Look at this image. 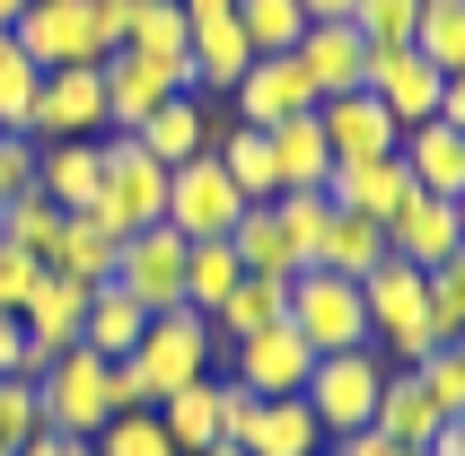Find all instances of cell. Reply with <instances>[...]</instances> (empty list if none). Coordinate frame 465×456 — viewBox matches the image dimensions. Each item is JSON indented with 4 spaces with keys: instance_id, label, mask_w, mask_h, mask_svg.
Returning a JSON list of instances; mask_svg holds the SVG:
<instances>
[{
    "instance_id": "1",
    "label": "cell",
    "mask_w": 465,
    "mask_h": 456,
    "mask_svg": "<svg viewBox=\"0 0 465 456\" xmlns=\"http://www.w3.org/2000/svg\"><path fill=\"white\" fill-rule=\"evenodd\" d=\"M211 360H220V333H211V316H193V307H158L150 325H141V342H132V386H141V404H158V395H176V386L211 378Z\"/></svg>"
},
{
    "instance_id": "2",
    "label": "cell",
    "mask_w": 465,
    "mask_h": 456,
    "mask_svg": "<svg viewBox=\"0 0 465 456\" xmlns=\"http://www.w3.org/2000/svg\"><path fill=\"white\" fill-rule=\"evenodd\" d=\"M361 307H369V342H378L395 369H413V360L440 342V325H430V273L395 263V254L361 281Z\"/></svg>"
},
{
    "instance_id": "3",
    "label": "cell",
    "mask_w": 465,
    "mask_h": 456,
    "mask_svg": "<svg viewBox=\"0 0 465 456\" xmlns=\"http://www.w3.org/2000/svg\"><path fill=\"white\" fill-rule=\"evenodd\" d=\"M387 369L395 360L378 352V342H361V352H325L308 369V412H316V431L325 439H351V431H369L378 421V395H387Z\"/></svg>"
},
{
    "instance_id": "4",
    "label": "cell",
    "mask_w": 465,
    "mask_h": 456,
    "mask_svg": "<svg viewBox=\"0 0 465 456\" xmlns=\"http://www.w3.org/2000/svg\"><path fill=\"white\" fill-rule=\"evenodd\" d=\"M35 412H45V439H97L105 421H114V360L71 342V352L35 378Z\"/></svg>"
},
{
    "instance_id": "5",
    "label": "cell",
    "mask_w": 465,
    "mask_h": 456,
    "mask_svg": "<svg viewBox=\"0 0 465 456\" xmlns=\"http://www.w3.org/2000/svg\"><path fill=\"white\" fill-rule=\"evenodd\" d=\"M299 342H308L316 360L325 352H361L369 342V307H361V281L325 273V263H308V273H290V316H282Z\"/></svg>"
},
{
    "instance_id": "6",
    "label": "cell",
    "mask_w": 465,
    "mask_h": 456,
    "mask_svg": "<svg viewBox=\"0 0 465 456\" xmlns=\"http://www.w3.org/2000/svg\"><path fill=\"white\" fill-rule=\"evenodd\" d=\"M97 150H105V184H97V203H88V211H97L114 237H132V228H158V220H167V167H158V158L141 150L132 132H105Z\"/></svg>"
},
{
    "instance_id": "7",
    "label": "cell",
    "mask_w": 465,
    "mask_h": 456,
    "mask_svg": "<svg viewBox=\"0 0 465 456\" xmlns=\"http://www.w3.org/2000/svg\"><path fill=\"white\" fill-rule=\"evenodd\" d=\"M97 79H105V132H132V124H150L167 97H184V53H132V45H114L97 62Z\"/></svg>"
},
{
    "instance_id": "8",
    "label": "cell",
    "mask_w": 465,
    "mask_h": 456,
    "mask_svg": "<svg viewBox=\"0 0 465 456\" xmlns=\"http://www.w3.org/2000/svg\"><path fill=\"white\" fill-rule=\"evenodd\" d=\"M35 71H71V62H105V35H97V0H26L18 26Z\"/></svg>"
},
{
    "instance_id": "9",
    "label": "cell",
    "mask_w": 465,
    "mask_h": 456,
    "mask_svg": "<svg viewBox=\"0 0 465 456\" xmlns=\"http://www.w3.org/2000/svg\"><path fill=\"white\" fill-rule=\"evenodd\" d=\"M237 211H246V193L229 184V167H220L211 150L184 158V167H167V228H176L184 246H193V237H229Z\"/></svg>"
},
{
    "instance_id": "10",
    "label": "cell",
    "mask_w": 465,
    "mask_h": 456,
    "mask_svg": "<svg viewBox=\"0 0 465 456\" xmlns=\"http://www.w3.org/2000/svg\"><path fill=\"white\" fill-rule=\"evenodd\" d=\"M211 369H220V378H237L246 395H263V404H272V395H299V386H308L316 352H308L290 325H263V333H246V342H220V360H211Z\"/></svg>"
},
{
    "instance_id": "11",
    "label": "cell",
    "mask_w": 465,
    "mask_h": 456,
    "mask_svg": "<svg viewBox=\"0 0 465 456\" xmlns=\"http://www.w3.org/2000/svg\"><path fill=\"white\" fill-rule=\"evenodd\" d=\"M97 132H105V79H97V62L45 71L35 105H26V141H97Z\"/></svg>"
},
{
    "instance_id": "12",
    "label": "cell",
    "mask_w": 465,
    "mask_h": 456,
    "mask_svg": "<svg viewBox=\"0 0 465 456\" xmlns=\"http://www.w3.org/2000/svg\"><path fill=\"white\" fill-rule=\"evenodd\" d=\"M114 290H124L132 307H184V237L167 220L158 228H132L124 237V254H114Z\"/></svg>"
},
{
    "instance_id": "13",
    "label": "cell",
    "mask_w": 465,
    "mask_h": 456,
    "mask_svg": "<svg viewBox=\"0 0 465 456\" xmlns=\"http://www.w3.org/2000/svg\"><path fill=\"white\" fill-rule=\"evenodd\" d=\"M361 88L395 114V132H413V124H430V114H440L448 71H440V62H421L413 45H369V79H361Z\"/></svg>"
},
{
    "instance_id": "14",
    "label": "cell",
    "mask_w": 465,
    "mask_h": 456,
    "mask_svg": "<svg viewBox=\"0 0 465 456\" xmlns=\"http://www.w3.org/2000/svg\"><path fill=\"white\" fill-rule=\"evenodd\" d=\"M229 97H237V124H255V132L290 124V114H316V88H308V71H299V53H255Z\"/></svg>"
},
{
    "instance_id": "15",
    "label": "cell",
    "mask_w": 465,
    "mask_h": 456,
    "mask_svg": "<svg viewBox=\"0 0 465 456\" xmlns=\"http://www.w3.org/2000/svg\"><path fill=\"white\" fill-rule=\"evenodd\" d=\"M457 246H465L457 203H440V193H404V203L387 211V254H395V263H413V273H440Z\"/></svg>"
},
{
    "instance_id": "16",
    "label": "cell",
    "mask_w": 465,
    "mask_h": 456,
    "mask_svg": "<svg viewBox=\"0 0 465 456\" xmlns=\"http://www.w3.org/2000/svg\"><path fill=\"white\" fill-rule=\"evenodd\" d=\"M246 62H255V45H246V26L220 9V18H193V35H184V97H229L237 79H246Z\"/></svg>"
},
{
    "instance_id": "17",
    "label": "cell",
    "mask_w": 465,
    "mask_h": 456,
    "mask_svg": "<svg viewBox=\"0 0 465 456\" xmlns=\"http://www.w3.org/2000/svg\"><path fill=\"white\" fill-rule=\"evenodd\" d=\"M316 132H325V150H334V167L342 158H387L404 132H395V114L369 88H342V97H316Z\"/></svg>"
},
{
    "instance_id": "18",
    "label": "cell",
    "mask_w": 465,
    "mask_h": 456,
    "mask_svg": "<svg viewBox=\"0 0 465 456\" xmlns=\"http://www.w3.org/2000/svg\"><path fill=\"white\" fill-rule=\"evenodd\" d=\"M299 71H308L316 97H342V88H361L369 79V35L351 18H316L308 35H299Z\"/></svg>"
},
{
    "instance_id": "19",
    "label": "cell",
    "mask_w": 465,
    "mask_h": 456,
    "mask_svg": "<svg viewBox=\"0 0 465 456\" xmlns=\"http://www.w3.org/2000/svg\"><path fill=\"white\" fill-rule=\"evenodd\" d=\"M158 431L176 439V456H203V448H220V421H229V378L211 369V378H193V386H176V395H158Z\"/></svg>"
},
{
    "instance_id": "20",
    "label": "cell",
    "mask_w": 465,
    "mask_h": 456,
    "mask_svg": "<svg viewBox=\"0 0 465 456\" xmlns=\"http://www.w3.org/2000/svg\"><path fill=\"white\" fill-rule=\"evenodd\" d=\"M395 158H404L413 193H440V203H457V193H465V132L440 124V114L404 132V141H395Z\"/></svg>"
},
{
    "instance_id": "21",
    "label": "cell",
    "mask_w": 465,
    "mask_h": 456,
    "mask_svg": "<svg viewBox=\"0 0 465 456\" xmlns=\"http://www.w3.org/2000/svg\"><path fill=\"white\" fill-rule=\"evenodd\" d=\"M105 141V132H97ZM97 141H35V193L62 211H88L97 203V184H105V150Z\"/></svg>"
},
{
    "instance_id": "22",
    "label": "cell",
    "mask_w": 465,
    "mask_h": 456,
    "mask_svg": "<svg viewBox=\"0 0 465 456\" xmlns=\"http://www.w3.org/2000/svg\"><path fill=\"white\" fill-rule=\"evenodd\" d=\"M378 439H404V448H430V439L448 431V404L430 395V378L421 369H387V395H378V421H369Z\"/></svg>"
},
{
    "instance_id": "23",
    "label": "cell",
    "mask_w": 465,
    "mask_h": 456,
    "mask_svg": "<svg viewBox=\"0 0 465 456\" xmlns=\"http://www.w3.org/2000/svg\"><path fill=\"white\" fill-rule=\"evenodd\" d=\"M237 448H246V456H325V431H316L308 395H272V404L255 395V412H246Z\"/></svg>"
},
{
    "instance_id": "24",
    "label": "cell",
    "mask_w": 465,
    "mask_h": 456,
    "mask_svg": "<svg viewBox=\"0 0 465 456\" xmlns=\"http://www.w3.org/2000/svg\"><path fill=\"white\" fill-rule=\"evenodd\" d=\"M404 193H413V176H404V158H342L334 176H325V203L334 211H361V220H387L395 203H404Z\"/></svg>"
},
{
    "instance_id": "25",
    "label": "cell",
    "mask_w": 465,
    "mask_h": 456,
    "mask_svg": "<svg viewBox=\"0 0 465 456\" xmlns=\"http://www.w3.org/2000/svg\"><path fill=\"white\" fill-rule=\"evenodd\" d=\"M229 246H237V263H246V273H263V281L308 273V246H299V237L282 228V211H272V203H246V211H237Z\"/></svg>"
},
{
    "instance_id": "26",
    "label": "cell",
    "mask_w": 465,
    "mask_h": 456,
    "mask_svg": "<svg viewBox=\"0 0 465 456\" xmlns=\"http://www.w3.org/2000/svg\"><path fill=\"white\" fill-rule=\"evenodd\" d=\"M132 141H141L158 167H184V158H203L220 132H211V105H203V97H167L150 124H132Z\"/></svg>"
},
{
    "instance_id": "27",
    "label": "cell",
    "mask_w": 465,
    "mask_h": 456,
    "mask_svg": "<svg viewBox=\"0 0 465 456\" xmlns=\"http://www.w3.org/2000/svg\"><path fill=\"white\" fill-rule=\"evenodd\" d=\"M316 263L342 281H369L378 263H387V220H361V211H325V228H316Z\"/></svg>"
},
{
    "instance_id": "28",
    "label": "cell",
    "mask_w": 465,
    "mask_h": 456,
    "mask_svg": "<svg viewBox=\"0 0 465 456\" xmlns=\"http://www.w3.org/2000/svg\"><path fill=\"white\" fill-rule=\"evenodd\" d=\"M263 141H272V176H282V193H325V176H334V150H325L316 114H290V124H272Z\"/></svg>"
},
{
    "instance_id": "29",
    "label": "cell",
    "mask_w": 465,
    "mask_h": 456,
    "mask_svg": "<svg viewBox=\"0 0 465 456\" xmlns=\"http://www.w3.org/2000/svg\"><path fill=\"white\" fill-rule=\"evenodd\" d=\"M114 254H124V237H114L97 211H62V237H53L45 273H71V281H114Z\"/></svg>"
},
{
    "instance_id": "30",
    "label": "cell",
    "mask_w": 465,
    "mask_h": 456,
    "mask_svg": "<svg viewBox=\"0 0 465 456\" xmlns=\"http://www.w3.org/2000/svg\"><path fill=\"white\" fill-rule=\"evenodd\" d=\"M290 316V281H263V273H246L229 290V299L211 307V333L220 342H246V333H263V325H282Z\"/></svg>"
},
{
    "instance_id": "31",
    "label": "cell",
    "mask_w": 465,
    "mask_h": 456,
    "mask_svg": "<svg viewBox=\"0 0 465 456\" xmlns=\"http://www.w3.org/2000/svg\"><path fill=\"white\" fill-rule=\"evenodd\" d=\"M237 281H246V263H237L229 237H193V246H184V307H193V316H211Z\"/></svg>"
},
{
    "instance_id": "32",
    "label": "cell",
    "mask_w": 465,
    "mask_h": 456,
    "mask_svg": "<svg viewBox=\"0 0 465 456\" xmlns=\"http://www.w3.org/2000/svg\"><path fill=\"white\" fill-rule=\"evenodd\" d=\"M141 325H150V307H132L114 281H97V299H88V325H79V342H88L97 360H132Z\"/></svg>"
},
{
    "instance_id": "33",
    "label": "cell",
    "mask_w": 465,
    "mask_h": 456,
    "mask_svg": "<svg viewBox=\"0 0 465 456\" xmlns=\"http://www.w3.org/2000/svg\"><path fill=\"white\" fill-rule=\"evenodd\" d=\"M211 158L229 167V184L246 193V203H272V193H282V176H272V141H263L255 124H237L229 141H211Z\"/></svg>"
},
{
    "instance_id": "34",
    "label": "cell",
    "mask_w": 465,
    "mask_h": 456,
    "mask_svg": "<svg viewBox=\"0 0 465 456\" xmlns=\"http://www.w3.org/2000/svg\"><path fill=\"white\" fill-rule=\"evenodd\" d=\"M229 18L246 26V45H255V53H299V35L316 26L299 0H229Z\"/></svg>"
},
{
    "instance_id": "35",
    "label": "cell",
    "mask_w": 465,
    "mask_h": 456,
    "mask_svg": "<svg viewBox=\"0 0 465 456\" xmlns=\"http://www.w3.org/2000/svg\"><path fill=\"white\" fill-rule=\"evenodd\" d=\"M193 18H184V0H132L124 9V45L132 53H184Z\"/></svg>"
},
{
    "instance_id": "36",
    "label": "cell",
    "mask_w": 465,
    "mask_h": 456,
    "mask_svg": "<svg viewBox=\"0 0 465 456\" xmlns=\"http://www.w3.org/2000/svg\"><path fill=\"white\" fill-rule=\"evenodd\" d=\"M413 53H421V62H440V71H465V0H421Z\"/></svg>"
},
{
    "instance_id": "37",
    "label": "cell",
    "mask_w": 465,
    "mask_h": 456,
    "mask_svg": "<svg viewBox=\"0 0 465 456\" xmlns=\"http://www.w3.org/2000/svg\"><path fill=\"white\" fill-rule=\"evenodd\" d=\"M35 88H45V71L26 62V45L0 26V132H26V105H35Z\"/></svg>"
},
{
    "instance_id": "38",
    "label": "cell",
    "mask_w": 465,
    "mask_h": 456,
    "mask_svg": "<svg viewBox=\"0 0 465 456\" xmlns=\"http://www.w3.org/2000/svg\"><path fill=\"white\" fill-rule=\"evenodd\" d=\"M88 448H97V456H176V439L158 431V412H150V404H132V412H114V421H105Z\"/></svg>"
},
{
    "instance_id": "39",
    "label": "cell",
    "mask_w": 465,
    "mask_h": 456,
    "mask_svg": "<svg viewBox=\"0 0 465 456\" xmlns=\"http://www.w3.org/2000/svg\"><path fill=\"white\" fill-rule=\"evenodd\" d=\"M0 237L26 254H53V237H62V203H45V193H18V203H0Z\"/></svg>"
},
{
    "instance_id": "40",
    "label": "cell",
    "mask_w": 465,
    "mask_h": 456,
    "mask_svg": "<svg viewBox=\"0 0 465 456\" xmlns=\"http://www.w3.org/2000/svg\"><path fill=\"white\" fill-rule=\"evenodd\" d=\"M26 439H45V412H35V378H0V456H18Z\"/></svg>"
},
{
    "instance_id": "41",
    "label": "cell",
    "mask_w": 465,
    "mask_h": 456,
    "mask_svg": "<svg viewBox=\"0 0 465 456\" xmlns=\"http://www.w3.org/2000/svg\"><path fill=\"white\" fill-rule=\"evenodd\" d=\"M351 26H361L369 45H413L421 0H351Z\"/></svg>"
},
{
    "instance_id": "42",
    "label": "cell",
    "mask_w": 465,
    "mask_h": 456,
    "mask_svg": "<svg viewBox=\"0 0 465 456\" xmlns=\"http://www.w3.org/2000/svg\"><path fill=\"white\" fill-rule=\"evenodd\" d=\"M430 325H440V342H457V333H465V246L430 273Z\"/></svg>"
},
{
    "instance_id": "43",
    "label": "cell",
    "mask_w": 465,
    "mask_h": 456,
    "mask_svg": "<svg viewBox=\"0 0 465 456\" xmlns=\"http://www.w3.org/2000/svg\"><path fill=\"white\" fill-rule=\"evenodd\" d=\"M35 281H45V254H26L0 237V316H18L26 299H35Z\"/></svg>"
},
{
    "instance_id": "44",
    "label": "cell",
    "mask_w": 465,
    "mask_h": 456,
    "mask_svg": "<svg viewBox=\"0 0 465 456\" xmlns=\"http://www.w3.org/2000/svg\"><path fill=\"white\" fill-rule=\"evenodd\" d=\"M35 193V141L26 132H0V203Z\"/></svg>"
},
{
    "instance_id": "45",
    "label": "cell",
    "mask_w": 465,
    "mask_h": 456,
    "mask_svg": "<svg viewBox=\"0 0 465 456\" xmlns=\"http://www.w3.org/2000/svg\"><path fill=\"white\" fill-rule=\"evenodd\" d=\"M351 456H430V448H404V439H378V431H351Z\"/></svg>"
},
{
    "instance_id": "46",
    "label": "cell",
    "mask_w": 465,
    "mask_h": 456,
    "mask_svg": "<svg viewBox=\"0 0 465 456\" xmlns=\"http://www.w3.org/2000/svg\"><path fill=\"white\" fill-rule=\"evenodd\" d=\"M440 124L465 132V71H448V88H440Z\"/></svg>"
},
{
    "instance_id": "47",
    "label": "cell",
    "mask_w": 465,
    "mask_h": 456,
    "mask_svg": "<svg viewBox=\"0 0 465 456\" xmlns=\"http://www.w3.org/2000/svg\"><path fill=\"white\" fill-rule=\"evenodd\" d=\"M18 456H97V448H88V439H26Z\"/></svg>"
},
{
    "instance_id": "48",
    "label": "cell",
    "mask_w": 465,
    "mask_h": 456,
    "mask_svg": "<svg viewBox=\"0 0 465 456\" xmlns=\"http://www.w3.org/2000/svg\"><path fill=\"white\" fill-rule=\"evenodd\" d=\"M308 18H351V0H299Z\"/></svg>"
},
{
    "instance_id": "49",
    "label": "cell",
    "mask_w": 465,
    "mask_h": 456,
    "mask_svg": "<svg viewBox=\"0 0 465 456\" xmlns=\"http://www.w3.org/2000/svg\"><path fill=\"white\" fill-rule=\"evenodd\" d=\"M220 9H229V0H184V18H220Z\"/></svg>"
},
{
    "instance_id": "50",
    "label": "cell",
    "mask_w": 465,
    "mask_h": 456,
    "mask_svg": "<svg viewBox=\"0 0 465 456\" xmlns=\"http://www.w3.org/2000/svg\"><path fill=\"white\" fill-rule=\"evenodd\" d=\"M18 9H26V0H0V26H18Z\"/></svg>"
},
{
    "instance_id": "51",
    "label": "cell",
    "mask_w": 465,
    "mask_h": 456,
    "mask_svg": "<svg viewBox=\"0 0 465 456\" xmlns=\"http://www.w3.org/2000/svg\"><path fill=\"white\" fill-rule=\"evenodd\" d=\"M203 456H246V448H237V439H220V448H203Z\"/></svg>"
},
{
    "instance_id": "52",
    "label": "cell",
    "mask_w": 465,
    "mask_h": 456,
    "mask_svg": "<svg viewBox=\"0 0 465 456\" xmlns=\"http://www.w3.org/2000/svg\"><path fill=\"white\" fill-rule=\"evenodd\" d=\"M457 228H465V193H457Z\"/></svg>"
},
{
    "instance_id": "53",
    "label": "cell",
    "mask_w": 465,
    "mask_h": 456,
    "mask_svg": "<svg viewBox=\"0 0 465 456\" xmlns=\"http://www.w3.org/2000/svg\"><path fill=\"white\" fill-rule=\"evenodd\" d=\"M457 360H465V333H457Z\"/></svg>"
}]
</instances>
